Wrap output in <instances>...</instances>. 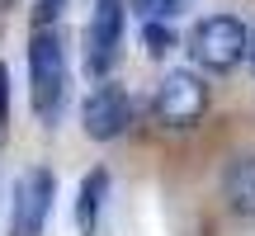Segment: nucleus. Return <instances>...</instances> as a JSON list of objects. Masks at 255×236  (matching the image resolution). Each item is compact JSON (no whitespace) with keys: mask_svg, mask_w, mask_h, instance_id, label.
Returning a JSON list of instances; mask_svg holds the SVG:
<instances>
[{"mask_svg":"<svg viewBox=\"0 0 255 236\" xmlns=\"http://www.w3.org/2000/svg\"><path fill=\"white\" fill-rule=\"evenodd\" d=\"M71 95V62H66V38L57 24L33 28L28 33V104H33L38 123L52 127L66 109Z\"/></svg>","mask_w":255,"mask_h":236,"instance_id":"1","label":"nucleus"},{"mask_svg":"<svg viewBox=\"0 0 255 236\" xmlns=\"http://www.w3.org/2000/svg\"><path fill=\"white\" fill-rule=\"evenodd\" d=\"M246 43H251V33H246L241 19L208 14V19H199L194 33H189V57L203 66V71L227 76V71H237V66L246 62Z\"/></svg>","mask_w":255,"mask_h":236,"instance_id":"2","label":"nucleus"},{"mask_svg":"<svg viewBox=\"0 0 255 236\" xmlns=\"http://www.w3.org/2000/svg\"><path fill=\"white\" fill-rule=\"evenodd\" d=\"M57 199V180L52 170L33 165L14 180V208H9V236H43L47 227V213H52Z\"/></svg>","mask_w":255,"mask_h":236,"instance_id":"3","label":"nucleus"},{"mask_svg":"<svg viewBox=\"0 0 255 236\" xmlns=\"http://www.w3.org/2000/svg\"><path fill=\"white\" fill-rule=\"evenodd\" d=\"M151 109H156V118H161L165 127H194L203 118V109H208V85L194 71H170L156 85Z\"/></svg>","mask_w":255,"mask_h":236,"instance_id":"4","label":"nucleus"},{"mask_svg":"<svg viewBox=\"0 0 255 236\" xmlns=\"http://www.w3.org/2000/svg\"><path fill=\"white\" fill-rule=\"evenodd\" d=\"M119 47H123V0H95L90 28H85V71L104 81L119 62Z\"/></svg>","mask_w":255,"mask_h":236,"instance_id":"5","label":"nucleus"},{"mask_svg":"<svg viewBox=\"0 0 255 236\" xmlns=\"http://www.w3.org/2000/svg\"><path fill=\"white\" fill-rule=\"evenodd\" d=\"M81 123H85V137H95V142L123 137L128 123H132V100H128V90L114 85V81H100L81 104Z\"/></svg>","mask_w":255,"mask_h":236,"instance_id":"6","label":"nucleus"},{"mask_svg":"<svg viewBox=\"0 0 255 236\" xmlns=\"http://www.w3.org/2000/svg\"><path fill=\"white\" fill-rule=\"evenodd\" d=\"M104 194H109V170H90L81 180V194H76V232L81 236H95L100 227V208H104Z\"/></svg>","mask_w":255,"mask_h":236,"instance_id":"7","label":"nucleus"},{"mask_svg":"<svg viewBox=\"0 0 255 236\" xmlns=\"http://www.w3.org/2000/svg\"><path fill=\"white\" fill-rule=\"evenodd\" d=\"M222 194H227L232 213H241V218H255V156H241V161H232L227 180H222Z\"/></svg>","mask_w":255,"mask_h":236,"instance_id":"8","label":"nucleus"},{"mask_svg":"<svg viewBox=\"0 0 255 236\" xmlns=\"http://www.w3.org/2000/svg\"><path fill=\"white\" fill-rule=\"evenodd\" d=\"M142 43H146V52H151V57H165L180 38H175L170 19H142Z\"/></svg>","mask_w":255,"mask_h":236,"instance_id":"9","label":"nucleus"},{"mask_svg":"<svg viewBox=\"0 0 255 236\" xmlns=\"http://www.w3.org/2000/svg\"><path fill=\"white\" fill-rule=\"evenodd\" d=\"M137 9V19H175L184 9V0H128Z\"/></svg>","mask_w":255,"mask_h":236,"instance_id":"10","label":"nucleus"},{"mask_svg":"<svg viewBox=\"0 0 255 236\" xmlns=\"http://www.w3.org/2000/svg\"><path fill=\"white\" fill-rule=\"evenodd\" d=\"M62 9H66V0H33V28L57 24V19H62Z\"/></svg>","mask_w":255,"mask_h":236,"instance_id":"11","label":"nucleus"},{"mask_svg":"<svg viewBox=\"0 0 255 236\" xmlns=\"http://www.w3.org/2000/svg\"><path fill=\"white\" fill-rule=\"evenodd\" d=\"M5 118H9V71L0 66V127H5Z\"/></svg>","mask_w":255,"mask_h":236,"instance_id":"12","label":"nucleus"},{"mask_svg":"<svg viewBox=\"0 0 255 236\" xmlns=\"http://www.w3.org/2000/svg\"><path fill=\"white\" fill-rule=\"evenodd\" d=\"M246 62H251V71H255V28H251V43H246Z\"/></svg>","mask_w":255,"mask_h":236,"instance_id":"13","label":"nucleus"},{"mask_svg":"<svg viewBox=\"0 0 255 236\" xmlns=\"http://www.w3.org/2000/svg\"><path fill=\"white\" fill-rule=\"evenodd\" d=\"M9 5H14V0H0V9H9Z\"/></svg>","mask_w":255,"mask_h":236,"instance_id":"14","label":"nucleus"}]
</instances>
